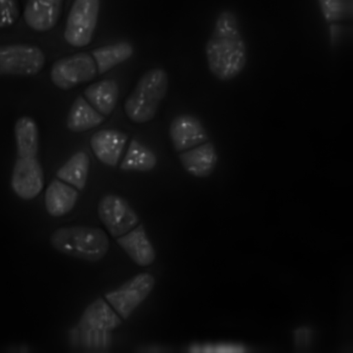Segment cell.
I'll use <instances>...</instances> for the list:
<instances>
[{
	"instance_id": "obj_12",
	"label": "cell",
	"mask_w": 353,
	"mask_h": 353,
	"mask_svg": "<svg viewBox=\"0 0 353 353\" xmlns=\"http://www.w3.org/2000/svg\"><path fill=\"white\" fill-rule=\"evenodd\" d=\"M128 139L126 134L113 129L94 132L90 144L95 157L103 164L114 167L118 164Z\"/></svg>"
},
{
	"instance_id": "obj_5",
	"label": "cell",
	"mask_w": 353,
	"mask_h": 353,
	"mask_svg": "<svg viewBox=\"0 0 353 353\" xmlns=\"http://www.w3.org/2000/svg\"><path fill=\"white\" fill-rule=\"evenodd\" d=\"M100 0H74L69 11L63 37L75 48L88 46L92 41L98 19Z\"/></svg>"
},
{
	"instance_id": "obj_23",
	"label": "cell",
	"mask_w": 353,
	"mask_h": 353,
	"mask_svg": "<svg viewBox=\"0 0 353 353\" xmlns=\"http://www.w3.org/2000/svg\"><path fill=\"white\" fill-rule=\"evenodd\" d=\"M324 19L335 22L351 19L353 10V0H317Z\"/></svg>"
},
{
	"instance_id": "obj_2",
	"label": "cell",
	"mask_w": 353,
	"mask_h": 353,
	"mask_svg": "<svg viewBox=\"0 0 353 353\" xmlns=\"http://www.w3.org/2000/svg\"><path fill=\"white\" fill-rule=\"evenodd\" d=\"M50 243L61 253L90 262L102 259L109 249V239L103 230L82 225L55 230Z\"/></svg>"
},
{
	"instance_id": "obj_16",
	"label": "cell",
	"mask_w": 353,
	"mask_h": 353,
	"mask_svg": "<svg viewBox=\"0 0 353 353\" xmlns=\"http://www.w3.org/2000/svg\"><path fill=\"white\" fill-rule=\"evenodd\" d=\"M78 196L75 188L59 179H53L45 193L46 211L52 216H62L72 210Z\"/></svg>"
},
{
	"instance_id": "obj_22",
	"label": "cell",
	"mask_w": 353,
	"mask_h": 353,
	"mask_svg": "<svg viewBox=\"0 0 353 353\" xmlns=\"http://www.w3.org/2000/svg\"><path fill=\"white\" fill-rule=\"evenodd\" d=\"M157 163V156L151 149L132 139L119 168L123 171L145 172L154 169Z\"/></svg>"
},
{
	"instance_id": "obj_24",
	"label": "cell",
	"mask_w": 353,
	"mask_h": 353,
	"mask_svg": "<svg viewBox=\"0 0 353 353\" xmlns=\"http://www.w3.org/2000/svg\"><path fill=\"white\" fill-rule=\"evenodd\" d=\"M81 343L89 348H105L111 343V332L79 330Z\"/></svg>"
},
{
	"instance_id": "obj_17",
	"label": "cell",
	"mask_w": 353,
	"mask_h": 353,
	"mask_svg": "<svg viewBox=\"0 0 353 353\" xmlns=\"http://www.w3.org/2000/svg\"><path fill=\"white\" fill-rule=\"evenodd\" d=\"M119 94L117 82L103 79L88 85L83 94L90 104L103 116L110 115L115 108Z\"/></svg>"
},
{
	"instance_id": "obj_18",
	"label": "cell",
	"mask_w": 353,
	"mask_h": 353,
	"mask_svg": "<svg viewBox=\"0 0 353 353\" xmlns=\"http://www.w3.org/2000/svg\"><path fill=\"white\" fill-rule=\"evenodd\" d=\"M105 116L95 110L82 96H78L68 112L66 125L73 132H83L100 125Z\"/></svg>"
},
{
	"instance_id": "obj_7",
	"label": "cell",
	"mask_w": 353,
	"mask_h": 353,
	"mask_svg": "<svg viewBox=\"0 0 353 353\" xmlns=\"http://www.w3.org/2000/svg\"><path fill=\"white\" fill-rule=\"evenodd\" d=\"M155 283L153 276L138 274L117 289L105 294L108 303L119 316L126 319L150 294Z\"/></svg>"
},
{
	"instance_id": "obj_20",
	"label": "cell",
	"mask_w": 353,
	"mask_h": 353,
	"mask_svg": "<svg viewBox=\"0 0 353 353\" xmlns=\"http://www.w3.org/2000/svg\"><path fill=\"white\" fill-rule=\"evenodd\" d=\"M90 160L83 151L74 153L57 172L61 181L82 190L86 184Z\"/></svg>"
},
{
	"instance_id": "obj_13",
	"label": "cell",
	"mask_w": 353,
	"mask_h": 353,
	"mask_svg": "<svg viewBox=\"0 0 353 353\" xmlns=\"http://www.w3.org/2000/svg\"><path fill=\"white\" fill-rule=\"evenodd\" d=\"M179 159L182 167L188 174L203 179L213 173L219 158L214 145L208 141L180 152Z\"/></svg>"
},
{
	"instance_id": "obj_14",
	"label": "cell",
	"mask_w": 353,
	"mask_h": 353,
	"mask_svg": "<svg viewBox=\"0 0 353 353\" xmlns=\"http://www.w3.org/2000/svg\"><path fill=\"white\" fill-rule=\"evenodd\" d=\"M117 242L130 258L139 266L150 265L155 259V250L142 224L119 236Z\"/></svg>"
},
{
	"instance_id": "obj_6",
	"label": "cell",
	"mask_w": 353,
	"mask_h": 353,
	"mask_svg": "<svg viewBox=\"0 0 353 353\" xmlns=\"http://www.w3.org/2000/svg\"><path fill=\"white\" fill-rule=\"evenodd\" d=\"M97 73L93 57L86 52H78L55 61L50 76L56 87L68 90L91 81Z\"/></svg>"
},
{
	"instance_id": "obj_10",
	"label": "cell",
	"mask_w": 353,
	"mask_h": 353,
	"mask_svg": "<svg viewBox=\"0 0 353 353\" xmlns=\"http://www.w3.org/2000/svg\"><path fill=\"white\" fill-rule=\"evenodd\" d=\"M174 149L181 152L208 141L209 137L201 121L189 114L175 117L169 127Z\"/></svg>"
},
{
	"instance_id": "obj_8",
	"label": "cell",
	"mask_w": 353,
	"mask_h": 353,
	"mask_svg": "<svg viewBox=\"0 0 353 353\" xmlns=\"http://www.w3.org/2000/svg\"><path fill=\"white\" fill-rule=\"evenodd\" d=\"M98 216L113 237L121 236L136 227L139 219L130 204L120 196L108 194L99 201Z\"/></svg>"
},
{
	"instance_id": "obj_19",
	"label": "cell",
	"mask_w": 353,
	"mask_h": 353,
	"mask_svg": "<svg viewBox=\"0 0 353 353\" xmlns=\"http://www.w3.org/2000/svg\"><path fill=\"white\" fill-rule=\"evenodd\" d=\"M133 53V46L128 41L104 46L92 51L99 74H104L127 61Z\"/></svg>"
},
{
	"instance_id": "obj_25",
	"label": "cell",
	"mask_w": 353,
	"mask_h": 353,
	"mask_svg": "<svg viewBox=\"0 0 353 353\" xmlns=\"http://www.w3.org/2000/svg\"><path fill=\"white\" fill-rule=\"evenodd\" d=\"M20 15L19 0H0V28H7L17 21Z\"/></svg>"
},
{
	"instance_id": "obj_4",
	"label": "cell",
	"mask_w": 353,
	"mask_h": 353,
	"mask_svg": "<svg viewBox=\"0 0 353 353\" xmlns=\"http://www.w3.org/2000/svg\"><path fill=\"white\" fill-rule=\"evenodd\" d=\"M45 63V54L36 45H0V76H34L42 70Z\"/></svg>"
},
{
	"instance_id": "obj_21",
	"label": "cell",
	"mask_w": 353,
	"mask_h": 353,
	"mask_svg": "<svg viewBox=\"0 0 353 353\" xmlns=\"http://www.w3.org/2000/svg\"><path fill=\"white\" fill-rule=\"evenodd\" d=\"M17 153L19 157H36L39 132L35 121L29 117H20L14 125Z\"/></svg>"
},
{
	"instance_id": "obj_9",
	"label": "cell",
	"mask_w": 353,
	"mask_h": 353,
	"mask_svg": "<svg viewBox=\"0 0 353 353\" xmlns=\"http://www.w3.org/2000/svg\"><path fill=\"white\" fill-rule=\"evenodd\" d=\"M44 176L41 165L36 157H18L11 177V187L23 200H31L41 192Z\"/></svg>"
},
{
	"instance_id": "obj_1",
	"label": "cell",
	"mask_w": 353,
	"mask_h": 353,
	"mask_svg": "<svg viewBox=\"0 0 353 353\" xmlns=\"http://www.w3.org/2000/svg\"><path fill=\"white\" fill-rule=\"evenodd\" d=\"M205 53L210 72L219 81L232 80L243 72L248 61L247 46L233 11L226 9L219 14Z\"/></svg>"
},
{
	"instance_id": "obj_3",
	"label": "cell",
	"mask_w": 353,
	"mask_h": 353,
	"mask_svg": "<svg viewBox=\"0 0 353 353\" xmlns=\"http://www.w3.org/2000/svg\"><path fill=\"white\" fill-rule=\"evenodd\" d=\"M168 88V77L163 69L156 68L146 71L125 100L123 109L126 116L136 123L151 121Z\"/></svg>"
},
{
	"instance_id": "obj_15",
	"label": "cell",
	"mask_w": 353,
	"mask_h": 353,
	"mask_svg": "<svg viewBox=\"0 0 353 353\" xmlns=\"http://www.w3.org/2000/svg\"><path fill=\"white\" fill-rule=\"evenodd\" d=\"M121 323L120 317L102 298H98L84 310L80 318L79 330L111 332Z\"/></svg>"
},
{
	"instance_id": "obj_11",
	"label": "cell",
	"mask_w": 353,
	"mask_h": 353,
	"mask_svg": "<svg viewBox=\"0 0 353 353\" xmlns=\"http://www.w3.org/2000/svg\"><path fill=\"white\" fill-rule=\"evenodd\" d=\"M63 0H27L23 10V19L32 30L45 32L57 24Z\"/></svg>"
}]
</instances>
